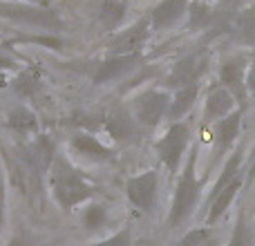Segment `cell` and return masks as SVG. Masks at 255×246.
<instances>
[{"label":"cell","instance_id":"6da1fadb","mask_svg":"<svg viewBox=\"0 0 255 246\" xmlns=\"http://www.w3.org/2000/svg\"><path fill=\"white\" fill-rule=\"evenodd\" d=\"M49 188L56 199V204L61 206V211L70 213L76 206L90 202L92 197H97V186L90 184L65 157L56 154L52 168H49Z\"/></svg>","mask_w":255,"mask_h":246},{"label":"cell","instance_id":"7a4b0ae2","mask_svg":"<svg viewBox=\"0 0 255 246\" xmlns=\"http://www.w3.org/2000/svg\"><path fill=\"white\" fill-rule=\"evenodd\" d=\"M197 150H193L186 161V168L179 177V184L175 188V197H172V206L170 213H168V226H177L186 220V217L193 213V208L197 206L199 199V190H202V184L197 179Z\"/></svg>","mask_w":255,"mask_h":246},{"label":"cell","instance_id":"3957f363","mask_svg":"<svg viewBox=\"0 0 255 246\" xmlns=\"http://www.w3.org/2000/svg\"><path fill=\"white\" fill-rule=\"evenodd\" d=\"M0 18L20 22V25L40 27V29H61L63 27V20L58 18V13L54 9L36 7V4H27V2L0 0Z\"/></svg>","mask_w":255,"mask_h":246},{"label":"cell","instance_id":"277c9868","mask_svg":"<svg viewBox=\"0 0 255 246\" xmlns=\"http://www.w3.org/2000/svg\"><path fill=\"white\" fill-rule=\"evenodd\" d=\"M188 143H190V127L186 125L184 121H177V123H170L166 134L154 143V152L159 154V161H161L168 170L177 172Z\"/></svg>","mask_w":255,"mask_h":246},{"label":"cell","instance_id":"5b68a950","mask_svg":"<svg viewBox=\"0 0 255 246\" xmlns=\"http://www.w3.org/2000/svg\"><path fill=\"white\" fill-rule=\"evenodd\" d=\"M172 97L166 90H145V92L136 94L134 103V117L143 127H157L163 119H168V110H170Z\"/></svg>","mask_w":255,"mask_h":246},{"label":"cell","instance_id":"8992f818","mask_svg":"<svg viewBox=\"0 0 255 246\" xmlns=\"http://www.w3.org/2000/svg\"><path fill=\"white\" fill-rule=\"evenodd\" d=\"M150 31H152V22L150 16H143L141 20L132 22L130 27L117 31L108 40V52L110 56H130V54H141L143 45L148 43Z\"/></svg>","mask_w":255,"mask_h":246},{"label":"cell","instance_id":"52a82bcc","mask_svg":"<svg viewBox=\"0 0 255 246\" xmlns=\"http://www.w3.org/2000/svg\"><path fill=\"white\" fill-rule=\"evenodd\" d=\"M157 193H159V172L157 170L139 172V175L130 177L126 181V195L130 199V204L143 213L152 211L154 202H157Z\"/></svg>","mask_w":255,"mask_h":246},{"label":"cell","instance_id":"ba28073f","mask_svg":"<svg viewBox=\"0 0 255 246\" xmlns=\"http://www.w3.org/2000/svg\"><path fill=\"white\" fill-rule=\"evenodd\" d=\"M220 83L229 90L235 97V101L240 103V110L247 108V58L244 56H233L229 61L222 63L220 67Z\"/></svg>","mask_w":255,"mask_h":246},{"label":"cell","instance_id":"9c48e42d","mask_svg":"<svg viewBox=\"0 0 255 246\" xmlns=\"http://www.w3.org/2000/svg\"><path fill=\"white\" fill-rule=\"evenodd\" d=\"M18 157H20L22 161H25L27 166L40 177L43 172H47L49 168H52L54 159H56V145H54V141L49 139V136L38 134L34 141H29L27 145H22Z\"/></svg>","mask_w":255,"mask_h":246},{"label":"cell","instance_id":"30bf717a","mask_svg":"<svg viewBox=\"0 0 255 246\" xmlns=\"http://www.w3.org/2000/svg\"><path fill=\"white\" fill-rule=\"evenodd\" d=\"M139 125L141 123L136 121L134 115H130L128 110H121V108H115V110H110V112L103 115L101 130H106L115 141L128 143V141H132V139L139 136Z\"/></svg>","mask_w":255,"mask_h":246},{"label":"cell","instance_id":"8fae6325","mask_svg":"<svg viewBox=\"0 0 255 246\" xmlns=\"http://www.w3.org/2000/svg\"><path fill=\"white\" fill-rule=\"evenodd\" d=\"M143 63V56L141 54H130V56H108L106 61H101L97 65L92 74V81L97 85H103V83H110V81H117L121 76L130 74L132 70Z\"/></svg>","mask_w":255,"mask_h":246},{"label":"cell","instance_id":"7c38bea8","mask_svg":"<svg viewBox=\"0 0 255 246\" xmlns=\"http://www.w3.org/2000/svg\"><path fill=\"white\" fill-rule=\"evenodd\" d=\"M202 72H204V63L199 61L197 56H186V58H181V61H177L175 65H172V70L168 72L166 88L179 92V90H184V88L197 85Z\"/></svg>","mask_w":255,"mask_h":246},{"label":"cell","instance_id":"4fadbf2b","mask_svg":"<svg viewBox=\"0 0 255 246\" xmlns=\"http://www.w3.org/2000/svg\"><path fill=\"white\" fill-rule=\"evenodd\" d=\"M188 9H190L188 0H161L148 13L152 29H170V27H175L188 13Z\"/></svg>","mask_w":255,"mask_h":246},{"label":"cell","instance_id":"5bb4252c","mask_svg":"<svg viewBox=\"0 0 255 246\" xmlns=\"http://www.w3.org/2000/svg\"><path fill=\"white\" fill-rule=\"evenodd\" d=\"M235 108V97L229 92V90L224 88L222 83L213 85L211 90H208L206 94V103H204V119H206L208 123L211 121H222L224 117H229L231 112Z\"/></svg>","mask_w":255,"mask_h":246},{"label":"cell","instance_id":"9a60e30c","mask_svg":"<svg viewBox=\"0 0 255 246\" xmlns=\"http://www.w3.org/2000/svg\"><path fill=\"white\" fill-rule=\"evenodd\" d=\"M43 70L38 65H27L11 81V90L20 99H36L43 90Z\"/></svg>","mask_w":255,"mask_h":246},{"label":"cell","instance_id":"2e32d148","mask_svg":"<svg viewBox=\"0 0 255 246\" xmlns=\"http://www.w3.org/2000/svg\"><path fill=\"white\" fill-rule=\"evenodd\" d=\"M72 148H74L76 154H83L88 159H97V161H110V159H115V152L108 145H103L94 134H90V132L76 134L72 139Z\"/></svg>","mask_w":255,"mask_h":246},{"label":"cell","instance_id":"e0dca14e","mask_svg":"<svg viewBox=\"0 0 255 246\" xmlns=\"http://www.w3.org/2000/svg\"><path fill=\"white\" fill-rule=\"evenodd\" d=\"M242 127V110L231 112L222 121L215 123V141H217V152H226L231 145L235 143Z\"/></svg>","mask_w":255,"mask_h":246},{"label":"cell","instance_id":"ac0fdd59","mask_svg":"<svg viewBox=\"0 0 255 246\" xmlns=\"http://www.w3.org/2000/svg\"><path fill=\"white\" fill-rule=\"evenodd\" d=\"M240 188H242V177H238L233 184H229L224 190H220V193L211 199V211H208V215H206V224L208 226H213L222 215H224L226 208L233 204L235 195L240 193Z\"/></svg>","mask_w":255,"mask_h":246},{"label":"cell","instance_id":"d6986e66","mask_svg":"<svg viewBox=\"0 0 255 246\" xmlns=\"http://www.w3.org/2000/svg\"><path fill=\"white\" fill-rule=\"evenodd\" d=\"M197 94H199V83L175 92L172 103H170V110H168V119H170L172 123H177L184 115H188V112L193 110L195 101H197Z\"/></svg>","mask_w":255,"mask_h":246},{"label":"cell","instance_id":"ffe728a7","mask_svg":"<svg viewBox=\"0 0 255 246\" xmlns=\"http://www.w3.org/2000/svg\"><path fill=\"white\" fill-rule=\"evenodd\" d=\"M7 125L18 134H29V132L38 130V119H36V115L29 108L18 106L7 115Z\"/></svg>","mask_w":255,"mask_h":246},{"label":"cell","instance_id":"44dd1931","mask_svg":"<svg viewBox=\"0 0 255 246\" xmlns=\"http://www.w3.org/2000/svg\"><path fill=\"white\" fill-rule=\"evenodd\" d=\"M126 4L124 0H103L99 4V20L106 29H117L126 18Z\"/></svg>","mask_w":255,"mask_h":246},{"label":"cell","instance_id":"7402d4cb","mask_svg":"<svg viewBox=\"0 0 255 246\" xmlns=\"http://www.w3.org/2000/svg\"><path fill=\"white\" fill-rule=\"evenodd\" d=\"M240 166H242V152H233L229 157V161L224 163V170H222V175H220V179L215 181V188H213V193H211V199L215 197L220 190H224L229 184H233L235 179L240 177Z\"/></svg>","mask_w":255,"mask_h":246},{"label":"cell","instance_id":"603a6c76","mask_svg":"<svg viewBox=\"0 0 255 246\" xmlns=\"http://www.w3.org/2000/svg\"><path fill=\"white\" fill-rule=\"evenodd\" d=\"M83 224H85V229H90V231L103 229V226L108 224L106 206H101V204H90V206L85 208V213H83Z\"/></svg>","mask_w":255,"mask_h":246},{"label":"cell","instance_id":"cb8c5ba5","mask_svg":"<svg viewBox=\"0 0 255 246\" xmlns=\"http://www.w3.org/2000/svg\"><path fill=\"white\" fill-rule=\"evenodd\" d=\"M215 244L217 240L211 233V229H195V231H188L177 246H215Z\"/></svg>","mask_w":255,"mask_h":246},{"label":"cell","instance_id":"d4e9b609","mask_svg":"<svg viewBox=\"0 0 255 246\" xmlns=\"http://www.w3.org/2000/svg\"><path fill=\"white\" fill-rule=\"evenodd\" d=\"M188 13H190V27H193V29H202V27H206L213 18V11L202 2V0H193Z\"/></svg>","mask_w":255,"mask_h":246},{"label":"cell","instance_id":"484cf974","mask_svg":"<svg viewBox=\"0 0 255 246\" xmlns=\"http://www.w3.org/2000/svg\"><path fill=\"white\" fill-rule=\"evenodd\" d=\"M229 246H253V233L247 226L244 215H240L238 222H235V229H233V235H231Z\"/></svg>","mask_w":255,"mask_h":246},{"label":"cell","instance_id":"4316f807","mask_svg":"<svg viewBox=\"0 0 255 246\" xmlns=\"http://www.w3.org/2000/svg\"><path fill=\"white\" fill-rule=\"evenodd\" d=\"M238 31H240V36H242V40L255 43V11L253 9H249L247 13H242V16L238 18Z\"/></svg>","mask_w":255,"mask_h":246},{"label":"cell","instance_id":"83f0119b","mask_svg":"<svg viewBox=\"0 0 255 246\" xmlns=\"http://www.w3.org/2000/svg\"><path fill=\"white\" fill-rule=\"evenodd\" d=\"M18 43H36V45H43V47L56 49V52L63 47V40L54 38V36H18V38L9 40L7 45H18Z\"/></svg>","mask_w":255,"mask_h":246},{"label":"cell","instance_id":"f1b7e54d","mask_svg":"<svg viewBox=\"0 0 255 246\" xmlns=\"http://www.w3.org/2000/svg\"><path fill=\"white\" fill-rule=\"evenodd\" d=\"M92 246H132L130 229H121L119 233L110 235V238L101 240V242H97V244H92Z\"/></svg>","mask_w":255,"mask_h":246},{"label":"cell","instance_id":"f546056e","mask_svg":"<svg viewBox=\"0 0 255 246\" xmlns=\"http://www.w3.org/2000/svg\"><path fill=\"white\" fill-rule=\"evenodd\" d=\"M4 197H7V190H4V179L0 175V231H2L4 224Z\"/></svg>","mask_w":255,"mask_h":246},{"label":"cell","instance_id":"4dcf8cb0","mask_svg":"<svg viewBox=\"0 0 255 246\" xmlns=\"http://www.w3.org/2000/svg\"><path fill=\"white\" fill-rule=\"evenodd\" d=\"M9 2H27V4H36V7L52 9V0H9Z\"/></svg>","mask_w":255,"mask_h":246},{"label":"cell","instance_id":"1f68e13d","mask_svg":"<svg viewBox=\"0 0 255 246\" xmlns=\"http://www.w3.org/2000/svg\"><path fill=\"white\" fill-rule=\"evenodd\" d=\"M247 85H249V92L255 94V65L249 70V74H247Z\"/></svg>","mask_w":255,"mask_h":246},{"label":"cell","instance_id":"d6a6232c","mask_svg":"<svg viewBox=\"0 0 255 246\" xmlns=\"http://www.w3.org/2000/svg\"><path fill=\"white\" fill-rule=\"evenodd\" d=\"M13 65H16V63H13L11 58H7V56H2V54H0V70H11Z\"/></svg>","mask_w":255,"mask_h":246},{"label":"cell","instance_id":"836d02e7","mask_svg":"<svg viewBox=\"0 0 255 246\" xmlns=\"http://www.w3.org/2000/svg\"><path fill=\"white\" fill-rule=\"evenodd\" d=\"M9 246H29V244H27L22 238H16V240H11V242H9Z\"/></svg>","mask_w":255,"mask_h":246},{"label":"cell","instance_id":"e575fe53","mask_svg":"<svg viewBox=\"0 0 255 246\" xmlns=\"http://www.w3.org/2000/svg\"><path fill=\"white\" fill-rule=\"evenodd\" d=\"M226 4H229V7H240V2H242V0H224Z\"/></svg>","mask_w":255,"mask_h":246},{"label":"cell","instance_id":"d590c367","mask_svg":"<svg viewBox=\"0 0 255 246\" xmlns=\"http://www.w3.org/2000/svg\"><path fill=\"white\" fill-rule=\"evenodd\" d=\"M124 2H128V0H124Z\"/></svg>","mask_w":255,"mask_h":246},{"label":"cell","instance_id":"8d00e7d4","mask_svg":"<svg viewBox=\"0 0 255 246\" xmlns=\"http://www.w3.org/2000/svg\"><path fill=\"white\" fill-rule=\"evenodd\" d=\"M202 2H204V0H202Z\"/></svg>","mask_w":255,"mask_h":246}]
</instances>
